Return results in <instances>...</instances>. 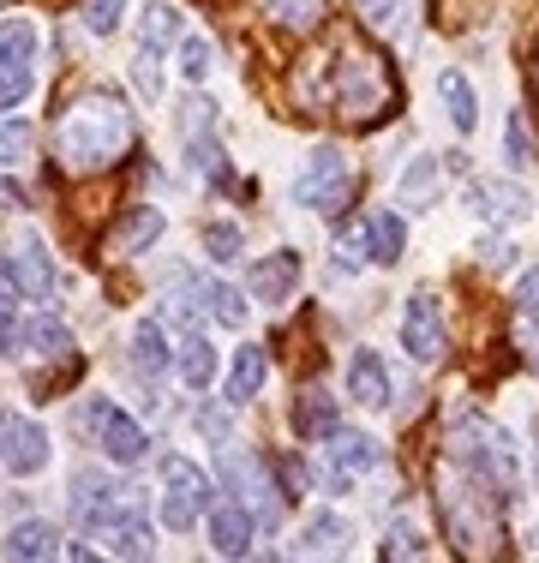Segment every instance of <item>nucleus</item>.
<instances>
[{"mask_svg":"<svg viewBox=\"0 0 539 563\" xmlns=\"http://www.w3.org/2000/svg\"><path fill=\"white\" fill-rule=\"evenodd\" d=\"M300 97L318 114H336L342 126H377L396 114V73L377 48H336V55H306Z\"/></svg>","mask_w":539,"mask_h":563,"instance_id":"nucleus-1","label":"nucleus"},{"mask_svg":"<svg viewBox=\"0 0 539 563\" xmlns=\"http://www.w3.org/2000/svg\"><path fill=\"white\" fill-rule=\"evenodd\" d=\"M431 498H438L443 533L462 558H497L504 552V492L468 462H443L431 479Z\"/></svg>","mask_w":539,"mask_h":563,"instance_id":"nucleus-2","label":"nucleus"},{"mask_svg":"<svg viewBox=\"0 0 539 563\" xmlns=\"http://www.w3.org/2000/svg\"><path fill=\"white\" fill-rule=\"evenodd\" d=\"M132 151V109L114 90H90V97L66 102L61 126H54V156L73 174H102Z\"/></svg>","mask_w":539,"mask_h":563,"instance_id":"nucleus-3","label":"nucleus"},{"mask_svg":"<svg viewBox=\"0 0 539 563\" xmlns=\"http://www.w3.org/2000/svg\"><path fill=\"white\" fill-rule=\"evenodd\" d=\"M450 455L468 467H480L485 479H492L497 492H516L521 486V450L516 438L504 432V426H492L485 413H462V420H450Z\"/></svg>","mask_w":539,"mask_h":563,"instance_id":"nucleus-4","label":"nucleus"},{"mask_svg":"<svg viewBox=\"0 0 539 563\" xmlns=\"http://www.w3.org/2000/svg\"><path fill=\"white\" fill-rule=\"evenodd\" d=\"M354 198V174H348V156L336 144H318L306 156L300 180H294V205L300 210H318V217H342V205Z\"/></svg>","mask_w":539,"mask_h":563,"instance_id":"nucleus-5","label":"nucleus"},{"mask_svg":"<svg viewBox=\"0 0 539 563\" xmlns=\"http://www.w3.org/2000/svg\"><path fill=\"white\" fill-rule=\"evenodd\" d=\"M216 492L205 479V467H193L186 455H168L162 462V521H168V533H186L198 516H210Z\"/></svg>","mask_w":539,"mask_h":563,"instance_id":"nucleus-6","label":"nucleus"},{"mask_svg":"<svg viewBox=\"0 0 539 563\" xmlns=\"http://www.w3.org/2000/svg\"><path fill=\"white\" fill-rule=\"evenodd\" d=\"M222 479H228V492H234V498L264 521V528H282V504H288V498H282V486L264 474L258 455H246V450H222Z\"/></svg>","mask_w":539,"mask_h":563,"instance_id":"nucleus-7","label":"nucleus"},{"mask_svg":"<svg viewBox=\"0 0 539 563\" xmlns=\"http://www.w3.org/2000/svg\"><path fill=\"white\" fill-rule=\"evenodd\" d=\"M85 432L97 438L102 455H108V462H120V467H139L144 455H151V438H144V426L132 420V413H120L114 401H102V396L85 408Z\"/></svg>","mask_w":539,"mask_h":563,"instance_id":"nucleus-8","label":"nucleus"},{"mask_svg":"<svg viewBox=\"0 0 539 563\" xmlns=\"http://www.w3.org/2000/svg\"><path fill=\"white\" fill-rule=\"evenodd\" d=\"M36 85V31L24 19H12L0 31V109H19Z\"/></svg>","mask_w":539,"mask_h":563,"instance_id":"nucleus-9","label":"nucleus"},{"mask_svg":"<svg viewBox=\"0 0 539 563\" xmlns=\"http://www.w3.org/2000/svg\"><path fill=\"white\" fill-rule=\"evenodd\" d=\"M402 347H408L414 366H438L443 360V306L438 294H408V306H402Z\"/></svg>","mask_w":539,"mask_h":563,"instance_id":"nucleus-10","label":"nucleus"},{"mask_svg":"<svg viewBox=\"0 0 539 563\" xmlns=\"http://www.w3.org/2000/svg\"><path fill=\"white\" fill-rule=\"evenodd\" d=\"M0 271L12 276V288H19L24 300H48V294H54V264H48V252H43V240H36V234L12 240Z\"/></svg>","mask_w":539,"mask_h":563,"instance_id":"nucleus-11","label":"nucleus"},{"mask_svg":"<svg viewBox=\"0 0 539 563\" xmlns=\"http://www.w3.org/2000/svg\"><path fill=\"white\" fill-rule=\"evenodd\" d=\"M377 462H384L377 438H366V432H336L330 438V486L336 492H348L354 479H366Z\"/></svg>","mask_w":539,"mask_h":563,"instance_id":"nucleus-12","label":"nucleus"},{"mask_svg":"<svg viewBox=\"0 0 539 563\" xmlns=\"http://www.w3.org/2000/svg\"><path fill=\"white\" fill-rule=\"evenodd\" d=\"M97 533L108 540V552H114V558H151V521L139 516V504H132V498H120L114 509H108V521Z\"/></svg>","mask_w":539,"mask_h":563,"instance_id":"nucleus-13","label":"nucleus"},{"mask_svg":"<svg viewBox=\"0 0 539 563\" xmlns=\"http://www.w3.org/2000/svg\"><path fill=\"white\" fill-rule=\"evenodd\" d=\"M252 509L240 504V498H222V504H210V545L222 558H246L252 552Z\"/></svg>","mask_w":539,"mask_h":563,"instance_id":"nucleus-14","label":"nucleus"},{"mask_svg":"<svg viewBox=\"0 0 539 563\" xmlns=\"http://www.w3.org/2000/svg\"><path fill=\"white\" fill-rule=\"evenodd\" d=\"M252 300H264V306H282L294 288H300V252H270V258L252 264Z\"/></svg>","mask_w":539,"mask_h":563,"instance_id":"nucleus-15","label":"nucleus"},{"mask_svg":"<svg viewBox=\"0 0 539 563\" xmlns=\"http://www.w3.org/2000/svg\"><path fill=\"white\" fill-rule=\"evenodd\" d=\"M468 205H474L485 222H521L534 210L528 192H521L516 180H474V186H468Z\"/></svg>","mask_w":539,"mask_h":563,"instance_id":"nucleus-16","label":"nucleus"},{"mask_svg":"<svg viewBox=\"0 0 539 563\" xmlns=\"http://www.w3.org/2000/svg\"><path fill=\"white\" fill-rule=\"evenodd\" d=\"M66 498H73V521H78V528H102L108 509L120 504V486L108 474H73V492H66Z\"/></svg>","mask_w":539,"mask_h":563,"instance_id":"nucleus-17","label":"nucleus"},{"mask_svg":"<svg viewBox=\"0 0 539 563\" xmlns=\"http://www.w3.org/2000/svg\"><path fill=\"white\" fill-rule=\"evenodd\" d=\"M0 462H7L19 479L43 474V467H48V432H43L36 420H19V426H7V450H0Z\"/></svg>","mask_w":539,"mask_h":563,"instance_id":"nucleus-18","label":"nucleus"},{"mask_svg":"<svg viewBox=\"0 0 539 563\" xmlns=\"http://www.w3.org/2000/svg\"><path fill=\"white\" fill-rule=\"evenodd\" d=\"M348 396L360 408H389V378H384V360L372 347H354V360H348Z\"/></svg>","mask_w":539,"mask_h":563,"instance_id":"nucleus-19","label":"nucleus"},{"mask_svg":"<svg viewBox=\"0 0 539 563\" xmlns=\"http://www.w3.org/2000/svg\"><path fill=\"white\" fill-rule=\"evenodd\" d=\"M294 432L306 438V444H323V438H336L342 432V420H336V401L330 390H300V401H294Z\"/></svg>","mask_w":539,"mask_h":563,"instance_id":"nucleus-20","label":"nucleus"},{"mask_svg":"<svg viewBox=\"0 0 539 563\" xmlns=\"http://www.w3.org/2000/svg\"><path fill=\"white\" fill-rule=\"evenodd\" d=\"M174 372L186 378V390H210L216 384V347L198 336V330H186L180 354H174Z\"/></svg>","mask_w":539,"mask_h":563,"instance_id":"nucleus-21","label":"nucleus"},{"mask_svg":"<svg viewBox=\"0 0 539 563\" xmlns=\"http://www.w3.org/2000/svg\"><path fill=\"white\" fill-rule=\"evenodd\" d=\"M132 366H139L144 378H162V372L174 366V347H168V336H162L156 318H144V324L132 330Z\"/></svg>","mask_w":539,"mask_h":563,"instance_id":"nucleus-22","label":"nucleus"},{"mask_svg":"<svg viewBox=\"0 0 539 563\" xmlns=\"http://www.w3.org/2000/svg\"><path fill=\"white\" fill-rule=\"evenodd\" d=\"M438 97H443V114H450V126H455V132H474V126H480V102H474V85H468V78L455 73V66H450V73H443V78H438Z\"/></svg>","mask_w":539,"mask_h":563,"instance_id":"nucleus-23","label":"nucleus"},{"mask_svg":"<svg viewBox=\"0 0 539 563\" xmlns=\"http://www.w3.org/2000/svg\"><path fill=\"white\" fill-rule=\"evenodd\" d=\"M156 234H162V210H151V205H144V210H132V217L120 222L114 234H108V252H120V258H132V252H144Z\"/></svg>","mask_w":539,"mask_h":563,"instance_id":"nucleus-24","label":"nucleus"},{"mask_svg":"<svg viewBox=\"0 0 539 563\" xmlns=\"http://www.w3.org/2000/svg\"><path fill=\"white\" fill-rule=\"evenodd\" d=\"M0 552L7 558H54L61 552V533H54L48 521H19V528L0 540Z\"/></svg>","mask_w":539,"mask_h":563,"instance_id":"nucleus-25","label":"nucleus"},{"mask_svg":"<svg viewBox=\"0 0 539 563\" xmlns=\"http://www.w3.org/2000/svg\"><path fill=\"white\" fill-rule=\"evenodd\" d=\"M264 378H270L264 347H240V354H234V372H228V401H252V396L264 390Z\"/></svg>","mask_w":539,"mask_h":563,"instance_id":"nucleus-26","label":"nucleus"},{"mask_svg":"<svg viewBox=\"0 0 539 563\" xmlns=\"http://www.w3.org/2000/svg\"><path fill=\"white\" fill-rule=\"evenodd\" d=\"M372 222V258L377 264H402V252H408V222L396 217V210H377Z\"/></svg>","mask_w":539,"mask_h":563,"instance_id":"nucleus-27","label":"nucleus"},{"mask_svg":"<svg viewBox=\"0 0 539 563\" xmlns=\"http://www.w3.org/2000/svg\"><path fill=\"white\" fill-rule=\"evenodd\" d=\"M24 354H43V360H73V336H66L61 318H31L24 324Z\"/></svg>","mask_w":539,"mask_h":563,"instance_id":"nucleus-28","label":"nucleus"},{"mask_svg":"<svg viewBox=\"0 0 539 563\" xmlns=\"http://www.w3.org/2000/svg\"><path fill=\"white\" fill-rule=\"evenodd\" d=\"M348 540H354V528H348L342 516H330V509H318L312 521H306V545L300 552H348Z\"/></svg>","mask_w":539,"mask_h":563,"instance_id":"nucleus-29","label":"nucleus"},{"mask_svg":"<svg viewBox=\"0 0 539 563\" xmlns=\"http://www.w3.org/2000/svg\"><path fill=\"white\" fill-rule=\"evenodd\" d=\"M144 48H151V55H162V48L168 43H180V12L168 7V0H156V7H144Z\"/></svg>","mask_w":539,"mask_h":563,"instance_id":"nucleus-30","label":"nucleus"},{"mask_svg":"<svg viewBox=\"0 0 539 563\" xmlns=\"http://www.w3.org/2000/svg\"><path fill=\"white\" fill-rule=\"evenodd\" d=\"M198 294H205V306L216 312V324H228V330L246 324V300H240V288H228V282H198Z\"/></svg>","mask_w":539,"mask_h":563,"instance_id":"nucleus-31","label":"nucleus"},{"mask_svg":"<svg viewBox=\"0 0 539 563\" xmlns=\"http://www.w3.org/2000/svg\"><path fill=\"white\" fill-rule=\"evenodd\" d=\"M504 163L509 168H534V132H528V114H509L504 120Z\"/></svg>","mask_w":539,"mask_h":563,"instance_id":"nucleus-32","label":"nucleus"},{"mask_svg":"<svg viewBox=\"0 0 539 563\" xmlns=\"http://www.w3.org/2000/svg\"><path fill=\"white\" fill-rule=\"evenodd\" d=\"M31 120H0V168H12V163H24L31 156Z\"/></svg>","mask_w":539,"mask_h":563,"instance_id":"nucleus-33","label":"nucleus"},{"mask_svg":"<svg viewBox=\"0 0 539 563\" xmlns=\"http://www.w3.org/2000/svg\"><path fill=\"white\" fill-rule=\"evenodd\" d=\"M264 12L276 24H288V31H312L318 24V0H264Z\"/></svg>","mask_w":539,"mask_h":563,"instance_id":"nucleus-34","label":"nucleus"},{"mask_svg":"<svg viewBox=\"0 0 539 563\" xmlns=\"http://www.w3.org/2000/svg\"><path fill=\"white\" fill-rule=\"evenodd\" d=\"M426 552V540H420V528H414V521H389V540L377 545V558H420Z\"/></svg>","mask_w":539,"mask_h":563,"instance_id":"nucleus-35","label":"nucleus"},{"mask_svg":"<svg viewBox=\"0 0 539 563\" xmlns=\"http://www.w3.org/2000/svg\"><path fill=\"white\" fill-rule=\"evenodd\" d=\"M336 252H342V271L366 264V258H372V222H348L342 240H336Z\"/></svg>","mask_w":539,"mask_h":563,"instance_id":"nucleus-36","label":"nucleus"},{"mask_svg":"<svg viewBox=\"0 0 539 563\" xmlns=\"http://www.w3.org/2000/svg\"><path fill=\"white\" fill-rule=\"evenodd\" d=\"M240 246H246V240H240V228H234V222H210V228H205V252H210L216 264H234V258H240Z\"/></svg>","mask_w":539,"mask_h":563,"instance_id":"nucleus-37","label":"nucleus"},{"mask_svg":"<svg viewBox=\"0 0 539 563\" xmlns=\"http://www.w3.org/2000/svg\"><path fill=\"white\" fill-rule=\"evenodd\" d=\"M120 12H127V0H85V31L90 36H114Z\"/></svg>","mask_w":539,"mask_h":563,"instance_id":"nucleus-38","label":"nucleus"},{"mask_svg":"<svg viewBox=\"0 0 539 563\" xmlns=\"http://www.w3.org/2000/svg\"><path fill=\"white\" fill-rule=\"evenodd\" d=\"M276 486H282V498H306V486H312V474H306V462L300 455H276Z\"/></svg>","mask_w":539,"mask_h":563,"instance_id":"nucleus-39","label":"nucleus"},{"mask_svg":"<svg viewBox=\"0 0 539 563\" xmlns=\"http://www.w3.org/2000/svg\"><path fill=\"white\" fill-rule=\"evenodd\" d=\"M431 186H438V168H431V156H420V163L402 174V198H408V205H431Z\"/></svg>","mask_w":539,"mask_h":563,"instance_id":"nucleus-40","label":"nucleus"},{"mask_svg":"<svg viewBox=\"0 0 539 563\" xmlns=\"http://www.w3.org/2000/svg\"><path fill=\"white\" fill-rule=\"evenodd\" d=\"M180 73L193 78V85H198V78H210V43H205V36H180Z\"/></svg>","mask_w":539,"mask_h":563,"instance_id":"nucleus-41","label":"nucleus"},{"mask_svg":"<svg viewBox=\"0 0 539 563\" xmlns=\"http://www.w3.org/2000/svg\"><path fill=\"white\" fill-rule=\"evenodd\" d=\"M474 252H480V264H485V271H509V264H516V246H509L504 234H485Z\"/></svg>","mask_w":539,"mask_h":563,"instance_id":"nucleus-42","label":"nucleus"},{"mask_svg":"<svg viewBox=\"0 0 539 563\" xmlns=\"http://www.w3.org/2000/svg\"><path fill=\"white\" fill-rule=\"evenodd\" d=\"M0 354H24V324L12 318V306H0Z\"/></svg>","mask_w":539,"mask_h":563,"instance_id":"nucleus-43","label":"nucleus"},{"mask_svg":"<svg viewBox=\"0 0 539 563\" xmlns=\"http://www.w3.org/2000/svg\"><path fill=\"white\" fill-rule=\"evenodd\" d=\"M516 312L521 318H539V264L528 276H521V288H516Z\"/></svg>","mask_w":539,"mask_h":563,"instance_id":"nucleus-44","label":"nucleus"},{"mask_svg":"<svg viewBox=\"0 0 539 563\" xmlns=\"http://www.w3.org/2000/svg\"><path fill=\"white\" fill-rule=\"evenodd\" d=\"M198 432H205L210 444H228V432H234V426H228L222 408H205V413H198Z\"/></svg>","mask_w":539,"mask_h":563,"instance_id":"nucleus-45","label":"nucleus"},{"mask_svg":"<svg viewBox=\"0 0 539 563\" xmlns=\"http://www.w3.org/2000/svg\"><path fill=\"white\" fill-rule=\"evenodd\" d=\"M360 19H366V24H377V31H384V24L396 19V0H360Z\"/></svg>","mask_w":539,"mask_h":563,"instance_id":"nucleus-46","label":"nucleus"},{"mask_svg":"<svg viewBox=\"0 0 539 563\" xmlns=\"http://www.w3.org/2000/svg\"><path fill=\"white\" fill-rule=\"evenodd\" d=\"M205 120H210V102H205V97H193V102H186V114H180V126H186V132H198Z\"/></svg>","mask_w":539,"mask_h":563,"instance_id":"nucleus-47","label":"nucleus"},{"mask_svg":"<svg viewBox=\"0 0 539 563\" xmlns=\"http://www.w3.org/2000/svg\"><path fill=\"white\" fill-rule=\"evenodd\" d=\"M19 205H24V192H19V186L0 180V210H19Z\"/></svg>","mask_w":539,"mask_h":563,"instance_id":"nucleus-48","label":"nucleus"},{"mask_svg":"<svg viewBox=\"0 0 539 563\" xmlns=\"http://www.w3.org/2000/svg\"><path fill=\"white\" fill-rule=\"evenodd\" d=\"M0 450H7V413H0Z\"/></svg>","mask_w":539,"mask_h":563,"instance_id":"nucleus-49","label":"nucleus"}]
</instances>
